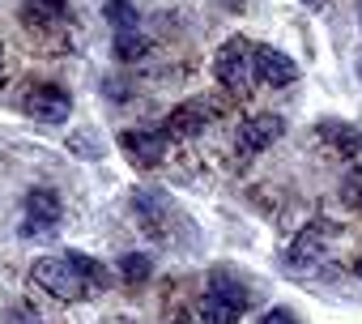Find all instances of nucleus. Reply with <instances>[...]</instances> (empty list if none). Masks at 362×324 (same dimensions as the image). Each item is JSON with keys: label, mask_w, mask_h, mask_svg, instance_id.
I'll return each mask as SVG.
<instances>
[{"label": "nucleus", "mask_w": 362, "mask_h": 324, "mask_svg": "<svg viewBox=\"0 0 362 324\" xmlns=\"http://www.w3.org/2000/svg\"><path fill=\"white\" fill-rule=\"evenodd\" d=\"M214 73H218V81L230 90V94H247L260 77H256V47L247 43V39H230V43H222V52H218V60H214Z\"/></svg>", "instance_id": "nucleus-1"}, {"label": "nucleus", "mask_w": 362, "mask_h": 324, "mask_svg": "<svg viewBox=\"0 0 362 324\" xmlns=\"http://www.w3.org/2000/svg\"><path fill=\"white\" fill-rule=\"evenodd\" d=\"M30 277H35V286H43L47 294H56V299H64V303H77V299H86V277L64 260V256H43V260H35V269H30Z\"/></svg>", "instance_id": "nucleus-2"}, {"label": "nucleus", "mask_w": 362, "mask_h": 324, "mask_svg": "<svg viewBox=\"0 0 362 324\" xmlns=\"http://www.w3.org/2000/svg\"><path fill=\"white\" fill-rule=\"evenodd\" d=\"M22 111L35 115V120H43V124H64L69 111H73V98L60 86H30L26 98H22Z\"/></svg>", "instance_id": "nucleus-3"}, {"label": "nucleus", "mask_w": 362, "mask_h": 324, "mask_svg": "<svg viewBox=\"0 0 362 324\" xmlns=\"http://www.w3.org/2000/svg\"><path fill=\"white\" fill-rule=\"evenodd\" d=\"M119 149L132 162H141V167H158V162L166 158V132H158V128H128V132H119Z\"/></svg>", "instance_id": "nucleus-4"}, {"label": "nucleus", "mask_w": 362, "mask_h": 324, "mask_svg": "<svg viewBox=\"0 0 362 324\" xmlns=\"http://www.w3.org/2000/svg\"><path fill=\"white\" fill-rule=\"evenodd\" d=\"M281 137V120L277 115H256V120H247L243 128H239V158H256L260 149H269L273 141Z\"/></svg>", "instance_id": "nucleus-5"}, {"label": "nucleus", "mask_w": 362, "mask_h": 324, "mask_svg": "<svg viewBox=\"0 0 362 324\" xmlns=\"http://www.w3.org/2000/svg\"><path fill=\"white\" fill-rule=\"evenodd\" d=\"M328 239H332V231L324 226V222H315V226H307L294 243H290V252H286V260L294 265V269H303V265H315V260H324V248H328Z\"/></svg>", "instance_id": "nucleus-6"}, {"label": "nucleus", "mask_w": 362, "mask_h": 324, "mask_svg": "<svg viewBox=\"0 0 362 324\" xmlns=\"http://www.w3.org/2000/svg\"><path fill=\"white\" fill-rule=\"evenodd\" d=\"M256 77L269 81V86H290L298 77V64L286 56V52H273V47H256Z\"/></svg>", "instance_id": "nucleus-7"}, {"label": "nucleus", "mask_w": 362, "mask_h": 324, "mask_svg": "<svg viewBox=\"0 0 362 324\" xmlns=\"http://www.w3.org/2000/svg\"><path fill=\"white\" fill-rule=\"evenodd\" d=\"M209 115H214V111H209L205 103H179V107L166 115L162 128H166L170 137H197V132L209 124Z\"/></svg>", "instance_id": "nucleus-8"}, {"label": "nucleus", "mask_w": 362, "mask_h": 324, "mask_svg": "<svg viewBox=\"0 0 362 324\" xmlns=\"http://www.w3.org/2000/svg\"><path fill=\"white\" fill-rule=\"evenodd\" d=\"M243 311H247L243 303H235L226 294H214V290H205V299H201V320L205 324H239Z\"/></svg>", "instance_id": "nucleus-9"}, {"label": "nucleus", "mask_w": 362, "mask_h": 324, "mask_svg": "<svg viewBox=\"0 0 362 324\" xmlns=\"http://www.w3.org/2000/svg\"><path fill=\"white\" fill-rule=\"evenodd\" d=\"M60 214H64V205H60V197H56L52 188H30V192H26V218L56 226Z\"/></svg>", "instance_id": "nucleus-10"}, {"label": "nucleus", "mask_w": 362, "mask_h": 324, "mask_svg": "<svg viewBox=\"0 0 362 324\" xmlns=\"http://www.w3.org/2000/svg\"><path fill=\"white\" fill-rule=\"evenodd\" d=\"M18 18L26 22V26H60V18H64V0H26V5L18 9Z\"/></svg>", "instance_id": "nucleus-11"}, {"label": "nucleus", "mask_w": 362, "mask_h": 324, "mask_svg": "<svg viewBox=\"0 0 362 324\" xmlns=\"http://www.w3.org/2000/svg\"><path fill=\"white\" fill-rule=\"evenodd\" d=\"M111 52H115V60L132 64V60H141V56L149 52V39H145L141 30H115V43H111Z\"/></svg>", "instance_id": "nucleus-12"}, {"label": "nucleus", "mask_w": 362, "mask_h": 324, "mask_svg": "<svg viewBox=\"0 0 362 324\" xmlns=\"http://www.w3.org/2000/svg\"><path fill=\"white\" fill-rule=\"evenodd\" d=\"M324 132H328V141L341 149V158H354V154L362 149V132H358L354 124H324Z\"/></svg>", "instance_id": "nucleus-13"}, {"label": "nucleus", "mask_w": 362, "mask_h": 324, "mask_svg": "<svg viewBox=\"0 0 362 324\" xmlns=\"http://www.w3.org/2000/svg\"><path fill=\"white\" fill-rule=\"evenodd\" d=\"M209 290H214V294H226V299H235V303H243V307L252 303V299H247V286H243L235 273H226V269H214V273H209Z\"/></svg>", "instance_id": "nucleus-14"}, {"label": "nucleus", "mask_w": 362, "mask_h": 324, "mask_svg": "<svg viewBox=\"0 0 362 324\" xmlns=\"http://www.w3.org/2000/svg\"><path fill=\"white\" fill-rule=\"evenodd\" d=\"M103 18L115 30H136V9L128 5V0H103Z\"/></svg>", "instance_id": "nucleus-15"}, {"label": "nucleus", "mask_w": 362, "mask_h": 324, "mask_svg": "<svg viewBox=\"0 0 362 324\" xmlns=\"http://www.w3.org/2000/svg\"><path fill=\"white\" fill-rule=\"evenodd\" d=\"M64 260H69V265L86 277V286H107V273H103V265H98L94 256H86V252H69Z\"/></svg>", "instance_id": "nucleus-16"}, {"label": "nucleus", "mask_w": 362, "mask_h": 324, "mask_svg": "<svg viewBox=\"0 0 362 324\" xmlns=\"http://www.w3.org/2000/svg\"><path fill=\"white\" fill-rule=\"evenodd\" d=\"M153 273V260L145 256V252H128V256H119V277L124 282H145Z\"/></svg>", "instance_id": "nucleus-17"}, {"label": "nucleus", "mask_w": 362, "mask_h": 324, "mask_svg": "<svg viewBox=\"0 0 362 324\" xmlns=\"http://www.w3.org/2000/svg\"><path fill=\"white\" fill-rule=\"evenodd\" d=\"M9 324H43V320H39L30 307H22V303H18V307H9Z\"/></svg>", "instance_id": "nucleus-18"}, {"label": "nucleus", "mask_w": 362, "mask_h": 324, "mask_svg": "<svg viewBox=\"0 0 362 324\" xmlns=\"http://www.w3.org/2000/svg\"><path fill=\"white\" fill-rule=\"evenodd\" d=\"M260 324H298V320H294L286 307H273V311H264V316H260Z\"/></svg>", "instance_id": "nucleus-19"}, {"label": "nucleus", "mask_w": 362, "mask_h": 324, "mask_svg": "<svg viewBox=\"0 0 362 324\" xmlns=\"http://www.w3.org/2000/svg\"><path fill=\"white\" fill-rule=\"evenodd\" d=\"M22 235H26V239H35V235H52V226H47V222H35V218H22Z\"/></svg>", "instance_id": "nucleus-20"}, {"label": "nucleus", "mask_w": 362, "mask_h": 324, "mask_svg": "<svg viewBox=\"0 0 362 324\" xmlns=\"http://www.w3.org/2000/svg\"><path fill=\"white\" fill-rule=\"evenodd\" d=\"M0 77H5V47H0Z\"/></svg>", "instance_id": "nucleus-21"}, {"label": "nucleus", "mask_w": 362, "mask_h": 324, "mask_svg": "<svg viewBox=\"0 0 362 324\" xmlns=\"http://www.w3.org/2000/svg\"><path fill=\"white\" fill-rule=\"evenodd\" d=\"M307 5H320V0H307Z\"/></svg>", "instance_id": "nucleus-22"}]
</instances>
